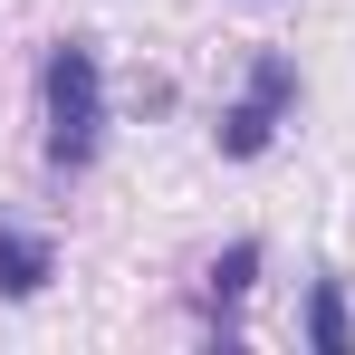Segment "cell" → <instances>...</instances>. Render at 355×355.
<instances>
[{
    "label": "cell",
    "instance_id": "277c9868",
    "mask_svg": "<svg viewBox=\"0 0 355 355\" xmlns=\"http://www.w3.org/2000/svg\"><path fill=\"white\" fill-rule=\"evenodd\" d=\"M49 279H58V250H49L39 231H19V221H0V297H10V307H29Z\"/></svg>",
    "mask_w": 355,
    "mask_h": 355
},
{
    "label": "cell",
    "instance_id": "6da1fadb",
    "mask_svg": "<svg viewBox=\"0 0 355 355\" xmlns=\"http://www.w3.org/2000/svg\"><path fill=\"white\" fill-rule=\"evenodd\" d=\"M39 116H49V173H87L106 154V67H96V39H58L39 58Z\"/></svg>",
    "mask_w": 355,
    "mask_h": 355
},
{
    "label": "cell",
    "instance_id": "5b68a950",
    "mask_svg": "<svg viewBox=\"0 0 355 355\" xmlns=\"http://www.w3.org/2000/svg\"><path fill=\"white\" fill-rule=\"evenodd\" d=\"M307 346H317V355H346V346H355L346 279H317V288H307Z\"/></svg>",
    "mask_w": 355,
    "mask_h": 355
},
{
    "label": "cell",
    "instance_id": "3957f363",
    "mask_svg": "<svg viewBox=\"0 0 355 355\" xmlns=\"http://www.w3.org/2000/svg\"><path fill=\"white\" fill-rule=\"evenodd\" d=\"M259 288V240H231L211 269H202V317H211V336L240 346V297Z\"/></svg>",
    "mask_w": 355,
    "mask_h": 355
},
{
    "label": "cell",
    "instance_id": "7a4b0ae2",
    "mask_svg": "<svg viewBox=\"0 0 355 355\" xmlns=\"http://www.w3.org/2000/svg\"><path fill=\"white\" fill-rule=\"evenodd\" d=\"M297 87H307V77H297L288 49H259V58H250V87H240L231 106H221V125H211V144H221L231 164H259V154L279 144V116L297 106Z\"/></svg>",
    "mask_w": 355,
    "mask_h": 355
}]
</instances>
